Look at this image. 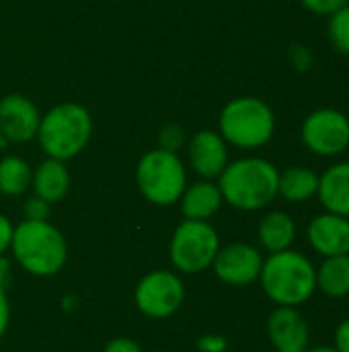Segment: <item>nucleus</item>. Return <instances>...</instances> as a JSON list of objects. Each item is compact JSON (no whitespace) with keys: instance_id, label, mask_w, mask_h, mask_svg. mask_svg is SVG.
<instances>
[{"instance_id":"1","label":"nucleus","mask_w":349,"mask_h":352,"mask_svg":"<svg viewBox=\"0 0 349 352\" xmlns=\"http://www.w3.org/2000/svg\"><path fill=\"white\" fill-rule=\"evenodd\" d=\"M278 167L261 157H243L224 167L218 188L226 204L243 212H255L278 198Z\"/></svg>"},{"instance_id":"2","label":"nucleus","mask_w":349,"mask_h":352,"mask_svg":"<svg viewBox=\"0 0 349 352\" xmlns=\"http://www.w3.org/2000/svg\"><path fill=\"white\" fill-rule=\"evenodd\" d=\"M259 283L278 307H298L317 291V268L304 254L290 248L263 260Z\"/></svg>"},{"instance_id":"3","label":"nucleus","mask_w":349,"mask_h":352,"mask_svg":"<svg viewBox=\"0 0 349 352\" xmlns=\"http://www.w3.org/2000/svg\"><path fill=\"white\" fill-rule=\"evenodd\" d=\"M10 252L21 268L33 276H53L68 260V243L49 221H23L14 227Z\"/></svg>"},{"instance_id":"4","label":"nucleus","mask_w":349,"mask_h":352,"mask_svg":"<svg viewBox=\"0 0 349 352\" xmlns=\"http://www.w3.org/2000/svg\"><path fill=\"white\" fill-rule=\"evenodd\" d=\"M93 134V118L80 103H60L41 116L37 142L41 151L60 161L80 155Z\"/></svg>"},{"instance_id":"5","label":"nucleus","mask_w":349,"mask_h":352,"mask_svg":"<svg viewBox=\"0 0 349 352\" xmlns=\"http://www.w3.org/2000/svg\"><path fill=\"white\" fill-rule=\"evenodd\" d=\"M218 130L226 144L243 151L261 148L274 138L276 113L263 99L237 97L222 107Z\"/></svg>"},{"instance_id":"6","label":"nucleus","mask_w":349,"mask_h":352,"mask_svg":"<svg viewBox=\"0 0 349 352\" xmlns=\"http://www.w3.org/2000/svg\"><path fill=\"white\" fill-rule=\"evenodd\" d=\"M136 184L150 204L171 206L181 200L187 188V171L177 153L152 148L138 161Z\"/></svg>"},{"instance_id":"7","label":"nucleus","mask_w":349,"mask_h":352,"mask_svg":"<svg viewBox=\"0 0 349 352\" xmlns=\"http://www.w3.org/2000/svg\"><path fill=\"white\" fill-rule=\"evenodd\" d=\"M218 250H220V235L208 221L185 219L171 237L169 258L177 272L200 274L212 268Z\"/></svg>"},{"instance_id":"8","label":"nucleus","mask_w":349,"mask_h":352,"mask_svg":"<svg viewBox=\"0 0 349 352\" xmlns=\"http://www.w3.org/2000/svg\"><path fill=\"white\" fill-rule=\"evenodd\" d=\"M136 307L152 320H165L177 314L185 301V285L177 272L154 270L140 278L134 291Z\"/></svg>"},{"instance_id":"9","label":"nucleus","mask_w":349,"mask_h":352,"mask_svg":"<svg viewBox=\"0 0 349 352\" xmlns=\"http://www.w3.org/2000/svg\"><path fill=\"white\" fill-rule=\"evenodd\" d=\"M304 146L319 157H337L349 146V118L333 107L309 113L300 130Z\"/></svg>"},{"instance_id":"10","label":"nucleus","mask_w":349,"mask_h":352,"mask_svg":"<svg viewBox=\"0 0 349 352\" xmlns=\"http://www.w3.org/2000/svg\"><path fill=\"white\" fill-rule=\"evenodd\" d=\"M212 268L222 283L230 287H247L259 280L263 256L255 245L237 241L218 250Z\"/></svg>"},{"instance_id":"11","label":"nucleus","mask_w":349,"mask_h":352,"mask_svg":"<svg viewBox=\"0 0 349 352\" xmlns=\"http://www.w3.org/2000/svg\"><path fill=\"white\" fill-rule=\"evenodd\" d=\"M41 113L25 95L10 93L0 99V132L6 142H29L37 136Z\"/></svg>"},{"instance_id":"12","label":"nucleus","mask_w":349,"mask_h":352,"mask_svg":"<svg viewBox=\"0 0 349 352\" xmlns=\"http://www.w3.org/2000/svg\"><path fill=\"white\" fill-rule=\"evenodd\" d=\"M187 159L202 179H218L228 161V144L214 130H200L189 138Z\"/></svg>"},{"instance_id":"13","label":"nucleus","mask_w":349,"mask_h":352,"mask_svg":"<svg viewBox=\"0 0 349 352\" xmlns=\"http://www.w3.org/2000/svg\"><path fill=\"white\" fill-rule=\"evenodd\" d=\"M267 336L278 352H302L309 346L311 330L298 307H278L267 320Z\"/></svg>"},{"instance_id":"14","label":"nucleus","mask_w":349,"mask_h":352,"mask_svg":"<svg viewBox=\"0 0 349 352\" xmlns=\"http://www.w3.org/2000/svg\"><path fill=\"white\" fill-rule=\"evenodd\" d=\"M306 237L311 248L323 258L349 254V219L325 210L309 223Z\"/></svg>"},{"instance_id":"15","label":"nucleus","mask_w":349,"mask_h":352,"mask_svg":"<svg viewBox=\"0 0 349 352\" xmlns=\"http://www.w3.org/2000/svg\"><path fill=\"white\" fill-rule=\"evenodd\" d=\"M181 212L189 221H210L224 204L222 192L216 182L202 179L185 188L181 196Z\"/></svg>"},{"instance_id":"16","label":"nucleus","mask_w":349,"mask_h":352,"mask_svg":"<svg viewBox=\"0 0 349 352\" xmlns=\"http://www.w3.org/2000/svg\"><path fill=\"white\" fill-rule=\"evenodd\" d=\"M317 196L327 212L349 219V161L335 163L319 175Z\"/></svg>"},{"instance_id":"17","label":"nucleus","mask_w":349,"mask_h":352,"mask_svg":"<svg viewBox=\"0 0 349 352\" xmlns=\"http://www.w3.org/2000/svg\"><path fill=\"white\" fill-rule=\"evenodd\" d=\"M31 188L35 196L43 198L49 204L64 200L70 190V171L66 161L51 159V157L41 161L33 171Z\"/></svg>"},{"instance_id":"18","label":"nucleus","mask_w":349,"mask_h":352,"mask_svg":"<svg viewBox=\"0 0 349 352\" xmlns=\"http://www.w3.org/2000/svg\"><path fill=\"white\" fill-rule=\"evenodd\" d=\"M257 239L261 248L269 254L290 250L296 239V223L288 212H282V210L267 212L259 221Z\"/></svg>"},{"instance_id":"19","label":"nucleus","mask_w":349,"mask_h":352,"mask_svg":"<svg viewBox=\"0 0 349 352\" xmlns=\"http://www.w3.org/2000/svg\"><path fill=\"white\" fill-rule=\"evenodd\" d=\"M317 192H319V173H315L313 169L290 167L286 171H280L278 196H282L286 202L300 204L315 198Z\"/></svg>"},{"instance_id":"20","label":"nucleus","mask_w":349,"mask_h":352,"mask_svg":"<svg viewBox=\"0 0 349 352\" xmlns=\"http://www.w3.org/2000/svg\"><path fill=\"white\" fill-rule=\"evenodd\" d=\"M317 291L331 299H344L349 295V254L329 256L317 268Z\"/></svg>"},{"instance_id":"21","label":"nucleus","mask_w":349,"mask_h":352,"mask_svg":"<svg viewBox=\"0 0 349 352\" xmlns=\"http://www.w3.org/2000/svg\"><path fill=\"white\" fill-rule=\"evenodd\" d=\"M33 169L31 165L16 155H8L0 159V194L8 198L23 196L31 188Z\"/></svg>"},{"instance_id":"22","label":"nucleus","mask_w":349,"mask_h":352,"mask_svg":"<svg viewBox=\"0 0 349 352\" xmlns=\"http://www.w3.org/2000/svg\"><path fill=\"white\" fill-rule=\"evenodd\" d=\"M329 39L339 54L349 56V2L329 16Z\"/></svg>"},{"instance_id":"23","label":"nucleus","mask_w":349,"mask_h":352,"mask_svg":"<svg viewBox=\"0 0 349 352\" xmlns=\"http://www.w3.org/2000/svg\"><path fill=\"white\" fill-rule=\"evenodd\" d=\"M183 142H185V130H183V126H179V124H167V126L160 128L158 148L177 153L183 146Z\"/></svg>"},{"instance_id":"24","label":"nucleus","mask_w":349,"mask_h":352,"mask_svg":"<svg viewBox=\"0 0 349 352\" xmlns=\"http://www.w3.org/2000/svg\"><path fill=\"white\" fill-rule=\"evenodd\" d=\"M49 202H45L43 198L39 196H31L25 200L23 204V212H25V219L27 221H47L49 219Z\"/></svg>"},{"instance_id":"25","label":"nucleus","mask_w":349,"mask_h":352,"mask_svg":"<svg viewBox=\"0 0 349 352\" xmlns=\"http://www.w3.org/2000/svg\"><path fill=\"white\" fill-rule=\"evenodd\" d=\"M304 8H309L315 14L321 16H331L335 10H339L341 6L348 4V0H300Z\"/></svg>"},{"instance_id":"26","label":"nucleus","mask_w":349,"mask_h":352,"mask_svg":"<svg viewBox=\"0 0 349 352\" xmlns=\"http://www.w3.org/2000/svg\"><path fill=\"white\" fill-rule=\"evenodd\" d=\"M197 349L202 352H224L228 349V342L220 334H206L197 340Z\"/></svg>"},{"instance_id":"27","label":"nucleus","mask_w":349,"mask_h":352,"mask_svg":"<svg viewBox=\"0 0 349 352\" xmlns=\"http://www.w3.org/2000/svg\"><path fill=\"white\" fill-rule=\"evenodd\" d=\"M103 352H142L140 344L132 338H125V336H119V338H113L105 344Z\"/></svg>"},{"instance_id":"28","label":"nucleus","mask_w":349,"mask_h":352,"mask_svg":"<svg viewBox=\"0 0 349 352\" xmlns=\"http://www.w3.org/2000/svg\"><path fill=\"white\" fill-rule=\"evenodd\" d=\"M12 233H14V225L10 223L8 217L0 214V256H4L6 250H10Z\"/></svg>"},{"instance_id":"29","label":"nucleus","mask_w":349,"mask_h":352,"mask_svg":"<svg viewBox=\"0 0 349 352\" xmlns=\"http://www.w3.org/2000/svg\"><path fill=\"white\" fill-rule=\"evenodd\" d=\"M333 346L337 349V352H349V318L337 326L333 336Z\"/></svg>"},{"instance_id":"30","label":"nucleus","mask_w":349,"mask_h":352,"mask_svg":"<svg viewBox=\"0 0 349 352\" xmlns=\"http://www.w3.org/2000/svg\"><path fill=\"white\" fill-rule=\"evenodd\" d=\"M8 324H10V303H8L4 289H0V340L4 338L8 330Z\"/></svg>"},{"instance_id":"31","label":"nucleus","mask_w":349,"mask_h":352,"mask_svg":"<svg viewBox=\"0 0 349 352\" xmlns=\"http://www.w3.org/2000/svg\"><path fill=\"white\" fill-rule=\"evenodd\" d=\"M8 274H10V264L4 256H0V289H4V285L8 283Z\"/></svg>"},{"instance_id":"32","label":"nucleus","mask_w":349,"mask_h":352,"mask_svg":"<svg viewBox=\"0 0 349 352\" xmlns=\"http://www.w3.org/2000/svg\"><path fill=\"white\" fill-rule=\"evenodd\" d=\"M302 352H337L335 346H306Z\"/></svg>"},{"instance_id":"33","label":"nucleus","mask_w":349,"mask_h":352,"mask_svg":"<svg viewBox=\"0 0 349 352\" xmlns=\"http://www.w3.org/2000/svg\"><path fill=\"white\" fill-rule=\"evenodd\" d=\"M4 144H6V138H4L2 132H0V148H4Z\"/></svg>"},{"instance_id":"34","label":"nucleus","mask_w":349,"mask_h":352,"mask_svg":"<svg viewBox=\"0 0 349 352\" xmlns=\"http://www.w3.org/2000/svg\"><path fill=\"white\" fill-rule=\"evenodd\" d=\"M348 2H349V0H348Z\"/></svg>"}]
</instances>
